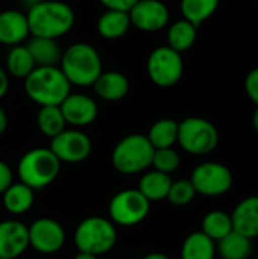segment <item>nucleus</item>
Instances as JSON below:
<instances>
[{"label":"nucleus","mask_w":258,"mask_h":259,"mask_svg":"<svg viewBox=\"0 0 258 259\" xmlns=\"http://www.w3.org/2000/svg\"><path fill=\"white\" fill-rule=\"evenodd\" d=\"M216 243L204 232H192L182 243L181 259H214Z\"/></svg>","instance_id":"23"},{"label":"nucleus","mask_w":258,"mask_h":259,"mask_svg":"<svg viewBox=\"0 0 258 259\" xmlns=\"http://www.w3.org/2000/svg\"><path fill=\"white\" fill-rule=\"evenodd\" d=\"M128 14L131 24L143 32L161 30L170 20L169 8L161 0H138Z\"/></svg>","instance_id":"13"},{"label":"nucleus","mask_w":258,"mask_h":259,"mask_svg":"<svg viewBox=\"0 0 258 259\" xmlns=\"http://www.w3.org/2000/svg\"><path fill=\"white\" fill-rule=\"evenodd\" d=\"M99 2H100L106 9L129 12L131 8H132L138 0H99Z\"/></svg>","instance_id":"34"},{"label":"nucleus","mask_w":258,"mask_h":259,"mask_svg":"<svg viewBox=\"0 0 258 259\" xmlns=\"http://www.w3.org/2000/svg\"><path fill=\"white\" fill-rule=\"evenodd\" d=\"M170 175H164L161 171L152 170L141 176L138 182V191L149 200V202H160L167 199L170 185H172Z\"/></svg>","instance_id":"20"},{"label":"nucleus","mask_w":258,"mask_h":259,"mask_svg":"<svg viewBox=\"0 0 258 259\" xmlns=\"http://www.w3.org/2000/svg\"><path fill=\"white\" fill-rule=\"evenodd\" d=\"M27 50L30 52L36 67H52L61 61V49L56 39L32 36L27 42Z\"/></svg>","instance_id":"19"},{"label":"nucleus","mask_w":258,"mask_h":259,"mask_svg":"<svg viewBox=\"0 0 258 259\" xmlns=\"http://www.w3.org/2000/svg\"><path fill=\"white\" fill-rule=\"evenodd\" d=\"M36 124L43 135L50 140L65 131V118L59 106H41L36 115Z\"/></svg>","instance_id":"30"},{"label":"nucleus","mask_w":258,"mask_h":259,"mask_svg":"<svg viewBox=\"0 0 258 259\" xmlns=\"http://www.w3.org/2000/svg\"><path fill=\"white\" fill-rule=\"evenodd\" d=\"M245 91L248 97L258 106V67L252 68L245 79Z\"/></svg>","instance_id":"33"},{"label":"nucleus","mask_w":258,"mask_h":259,"mask_svg":"<svg viewBox=\"0 0 258 259\" xmlns=\"http://www.w3.org/2000/svg\"><path fill=\"white\" fill-rule=\"evenodd\" d=\"M8 127V117H6V112L3 111V108L0 106V135L6 131Z\"/></svg>","instance_id":"37"},{"label":"nucleus","mask_w":258,"mask_h":259,"mask_svg":"<svg viewBox=\"0 0 258 259\" xmlns=\"http://www.w3.org/2000/svg\"><path fill=\"white\" fill-rule=\"evenodd\" d=\"M255 2H258V0H255Z\"/></svg>","instance_id":"42"},{"label":"nucleus","mask_w":258,"mask_h":259,"mask_svg":"<svg viewBox=\"0 0 258 259\" xmlns=\"http://www.w3.org/2000/svg\"><path fill=\"white\" fill-rule=\"evenodd\" d=\"M131 26L129 14L123 11L106 9L97 20V30L105 39L122 38Z\"/></svg>","instance_id":"22"},{"label":"nucleus","mask_w":258,"mask_h":259,"mask_svg":"<svg viewBox=\"0 0 258 259\" xmlns=\"http://www.w3.org/2000/svg\"><path fill=\"white\" fill-rule=\"evenodd\" d=\"M233 229L249 240L258 238V196L245 197L231 214Z\"/></svg>","instance_id":"17"},{"label":"nucleus","mask_w":258,"mask_h":259,"mask_svg":"<svg viewBox=\"0 0 258 259\" xmlns=\"http://www.w3.org/2000/svg\"><path fill=\"white\" fill-rule=\"evenodd\" d=\"M59 62L67 80L76 87H93L103 71L99 52L87 42H75L67 47Z\"/></svg>","instance_id":"3"},{"label":"nucleus","mask_w":258,"mask_h":259,"mask_svg":"<svg viewBox=\"0 0 258 259\" xmlns=\"http://www.w3.org/2000/svg\"><path fill=\"white\" fill-rule=\"evenodd\" d=\"M73 259H97V256L91 255V253H85V252H79Z\"/></svg>","instance_id":"38"},{"label":"nucleus","mask_w":258,"mask_h":259,"mask_svg":"<svg viewBox=\"0 0 258 259\" xmlns=\"http://www.w3.org/2000/svg\"><path fill=\"white\" fill-rule=\"evenodd\" d=\"M29 35L30 32L26 14L14 9L0 12V44L14 47L21 44Z\"/></svg>","instance_id":"16"},{"label":"nucleus","mask_w":258,"mask_h":259,"mask_svg":"<svg viewBox=\"0 0 258 259\" xmlns=\"http://www.w3.org/2000/svg\"><path fill=\"white\" fill-rule=\"evenodd\" d=\"M181 164V158L173 147L169 149H155L154 156H152V167L157 171H161L164 175H172L173 171L178 170Z\"/></svg>","instance_id":"31"},{"label":"nucleus","mask_w":258,"mask_h":259,"mask_svg":"<svg viewBox=\"0 0 258 259\" xmlns=\"http://www.w3.org/2000/svg\"><path fill=\"white\" fill-rule=\"evenodd\" d=\"M151 209V202L138 190H123L117 193L108 206L113 223L125 228L141 223Z\"/></svg>","instance_id":"8"},{"label":"nucleus","mask_w":258,"mask_h":259,"mask_svg":"<svg viewBox=\"0 0 258 259\" xmlns=\"http://www.w3.org/2000/svg\"><path fill=\"white\" fill-rule=\"evenodd\" d=\"M71 83L56 65L35 67L24 79V91L40 106H59L70 94Z\"/></svg>","instance_id":"2"},{"label":"nucleus","mask_w":258,"mask_h":259,"mask_svg":"<svg viewBox=\"0 0 258 259\" xmlns=\"http://www.w3.org/2000/svg\"><path fill=\"white\" fill-rule=\"evenodd\" d=\"M190 181L196 190V194L217 197L231 190L233 173L220 162H202L193 170Z\"/></svg>","instance_id":"10"},{"label":"nucleus","mask_w":258,"mask_h":259,"mask_svg":"<svg viewBox=\"0 0 258 259\" xmlns=\"http://www.w3.org/2000/svg\"><path fill=\"white\" fill-rule=\"evenodd\" d=\"M8 88H9V79H8V74L6 71L0 67V99H3L8 93Z\"/></svg>","instance_id":"36"},{"label":"nucleus","mask_w":258,"mask_h":259,"mask_svg":"<svg viewBox=\"0 0 258 259\" xmlns=\"http://www.w3.org/2000/svg\"><path fill=\"white\" fill-rule=\"evenodd\" d=\"M217 6L219 0H181V14L198 27L216 12Z\"/></svg>","instance_id":"29"},{"label":"nucleus","mask_w":258,"mask_h":259,"mask_svg":"<svg viewBox=\"0 0 258 259\" xmlns=\"http://www.w3.org/2000/svg\"><path fill=\"white\" fill-rule=\"evenodd\" d=\"M187 153L204 156L211 153L219 143L216 126L201 117H189L178 123V141Z\"/></svg>","instance_id":"7"},{"label":"nucleus","mask_w":258,"mask_h":259,"mask_svg":"<svg viewBox=\"0 0 258 259\" xmlns=\"http://www.w3.org/2000/svg\"><path fill=\"white\" fill-rule=\"evenodd\" d=\"M33 205V190L27 185L17 182L11 184L3 193V206L9 214L20 215L27 212Z\"/></svg>","instance_id":"21"},{"label":"nucleus","mask_w":258,"mask_h":259,"mask_svg":"<svg viewBox=\"0 0 258 259\" xmlns=\"http://www.w3.org/2000/svg\"><path fill=\"white\" fill-rule=\"evenodd\" d=\"M29 246L44 255L56 253L65 243V232L62 226L53 219H38L29 228Z\"/></svg>","instance_id":"12"},{"label":"nucleus","mask_w":258,"mask_h":259,"mask_svg":"<svg viewBox=\"0 0 258 259\" xmlns=\"http://www.w3.org/2000/svg\"><path fill=\"white\" fill-rule=\"evenodd\" d=\"M93 88L100 99L117 102L126 97L129 91V80L119 71H102V74L93 83Z\"/></svg>","instance_id":"18"},{"label":"nucleus","mask_w":258,"mask_h":259,"mask_svg":"<svg viewBox=\"0 0 258 259\" xmlns=\"http://www.w3.org/2000/svg\"><path fill=\"white\" fill-rule=\"evenodd\" d=\"M29 247L27 228L17 220L0 222V259L18 258Z\"/></svg>","instance_id":"14"},{"label":"nucleus","mask_w":258,"mask_h":259,"mask_svg":"<svg viewBox=\"0 0 258 259\" xmlns=\"http://www.w3.org/2000/svg\"><path fill=\"white\" fill-rule=\"evenodd\" d=\"M195 196H196V190H195L192 181L181 179V181L172 182L169 194H167V200L176 206H184V205H189L190 202H193Z\"/></svg>","instance_id":"32"},{"label":"nucleus","mask_w":258,"mask_h":259,"mask_svg":"<svg viewBox=\"0 0 258 259\" xmlns=\"http://www.w3.org/2000/svg\"><path fill=\"white\" fill-rule=\"evenodd\" d=\"M233 220L231 214H227L220 209L210 211L204 219H202V229L208 238H211L214 243L220 241L224 237H227L230 232H233Z\"/></svg>","instance_id":"28"},{"label":"nucleus","mask_w":258,"mask_h":259,"mask_svg":"<svg viewBox=\"0 0 258 259\" xmlns=\"http://www.w3.org/2000/svg\"><path fill=\"white\" fill-rule=\"evenodd\" d=\"M26 18L32 36L58 39L71 30L75 24V11L59 0L38 2L32 3Z\"/></svg>","instance_id":"1"},{"label":"nucleus","mask_w":258,"mask_h":259,"mask_svg":"<svg viewBox=\"0 0 258 259\" xmlns=\"http://www.w3.org/2000/svg\"><path fill=\"white\" fill-rule=\"evenodd\" d=\"M61 112L67 124L71 126H87L91 124L97 117L96 102L85 94H68L65 100L59 105Z\"/></svg>","instance_id":"15"},{"label":"nucleus","mask_w":258,"mask_h":259,"mask_svg":"<svg viewBox=\"0 0 258 259\" xmlns=\"http://www.w3.org/2000/svg\"><path fill=\"white\" fill-rule=\"evenodd\" d=\"M11 184H12V170L6 162L0 161V194H3Z\"/></svg>","instance_id":"35"},{"label":"nucleus","mask_w":258,"mask_h":259,"mask_svg":"<svg viewBox=\"0 0 258 259\" xmlns=\"http://www.w3.org/2000/svg\"><path fill=\"white\" fill-rule=\"evenodd\" d=\"M184 73V62L181 53L175 52L169 46H160L149 55L148 74L151 80L161 88L176 85Z\"/></svg>","instance_id":"9"},{"label":"nucleus","mask_w":258,"mask_h":259,"mask_svg":"<svg viewBox=\"0 0 258 259\" xmlns=\"http://www.w3.org/2000/svg\"><path fill=\"white\" fill-rule=\"evenodd\" d=\"M252 126H254L255 132L258 134V106L257 109L254 111V115H252Z\"/></svg>","instance_id":"40"},{"label":"nucleus","mask_w":258,"mask_h":259,"mask_svg":"<svg viewBox=\"0 0 258 259\" xmlns=\"http://www.w3.org/2000/svg\"><path fill=\"white\" fill-rule=\"evenodd\" d=\"M33 3H38V2H49V0H32Z\"/></svg>","instance_id":"41"},{"label":"nucleus","mask_w":258,"mask_h":259,"mask_svg":"<svg viewBox=\"0 0 258 259\" xmlns=\"http://www.w3.org/2000/svg\"><path fill=\"white\" fill-rule=\"evenodd\" d=\"M154 152L155 149L146 135L132 134L117 143L111 155V162L122 175H137L151 167Z\"/></svg>","instance_id":"5"},{"label":"nucleus","mask_w":258,"mask_h":259,"mask_svg":"<svg viewBox=\"0 0 258 259\" xmlns=\"http://www.w3.org/2000/svg\"><path fill=\"white\" fill-rule=\"evenodd\" d=\"M198 36V27L187 20L175 21L167 32V46L178 53L187 52L193 47Z\"/></svg>","instance_id":"25"},{"label":"nucleus","mask_w":258,"mask_h":259,"mask_svg":"<svg viewBox=\"0 0 258 259\" xmlns=\"http://www.w3.org/2000/svg\"><path fill=\"white\" fill-rule=\"evenodd\" d=\"M216 252L222 259H248L252 253V240L233 231L217 241Z\"/></svg>","instance_id":"24"},{"label":"nucleus","mask_w":258,"mask_h":259,"mask_svg":"<svg viewBox=\"0 0 258 259\" xmlns=\"http://www.w3.org/2000/svg\"><path fill=\"white\" fill-rule=\"evenodd\" d=\"M35 61L26 46H14L6 56V70L18 79H26L35 70Z\"/></svg>","instance_id":"27"},{"label":"nucleus","mask_w":258,"mask_h":259,"mask_svg":"<svg viewBox=\"0 0 258 259\" xmlns=\"http://www.w3.org/2000/svg\"><path fill=\"white\" fill-rule=\"evenodd\" d=\"M143 259H169L166 255H163V253H149V255H146Z\"/></svg>","instance_id":"39"},{"label":"nucleus","mask_w":258,"mask_h":259,"mask_svg":"<svg viewBox=\"0 0 258 259\" xmlns=\"http://www.w3.org/2000/svg\"><path fill=\"white\" fill-rule=\"evenodd\" d=\"M117 241L116 226L111 220L103 217L84 219L75 232V244L79 252L91 253L94 256L109 252Z\"/></svg>","instance_id":"6"},{"label":"nucleus","mask_w":258,"mask_h":259,"mask_svg":"<svg viewBox=\"0 0 258 259\" xmlns=\"http://www.w3.org/2000/svg\"><path fill=\"white\" fill-rule=\"evenodd\" d=\"M49 149L58 158L59 162L78 164L90 156L93 146L87 134L76 129H65L50 140Z\"/></svg>","instance_id":"11"},{"label":"nucleus","mask_w":258,"mask_h":259,"mask_svg":"<svg viewBox=\"0 0 258 259\" xmlns=\"http://www.w3.org/2000/svg\"><path fill=\"white\" fill-rule=\"evenodd\" d=\"M148 140L154 149H169L178 141V123L172 118H163L155 121L149 132Z\"/></svg>","instance_id":"26"},{"label":"nucleus","mask_w":258,"mask_h":259,"mask_svg":"<svg viewBox=\"0 0 258 259\" xmlns=\"http://www.w3.org/2000/svg\"><path fill=\"white\" fill-rule=\"evenodd\" d=\"M61 162L47 147H38L26 152L18 161L17 173L20 182L29 188L43 190L50 185L59 175Z\"/></svg>","instance_id":"4"}]
</instances>
